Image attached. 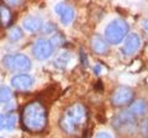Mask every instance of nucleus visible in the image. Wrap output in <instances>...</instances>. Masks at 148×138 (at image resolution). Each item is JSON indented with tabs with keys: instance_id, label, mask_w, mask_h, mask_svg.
I'll use <instances>...</instances> for the list:
<instances>
[{
	"instance_id": "nucleus-20",
	"label": "nucleus",
	"mask_w": 148,
	"mask_h": 138,
	"mask_svg": "<svg viewBox=\"0 0 148 138\" xmlns=\"http://www.w3.org/2000/svg\"><path fill=\"white\" fill-rule=\"evenodd\" d=\"M140 130L142 132V135H148V120H143L140 123Z\"/></svg>"
},
{
	"instance_id": "nucleus-3",
	"label": "nucleus",
	"mask_w": 148,
	"mask_h": 138,
	"mask_svg": "<svg viewBox=\"0 0 148 138\" xmlns=\"http://www.w3.org/2000/svg\"><path fill=\"white\" fill-rule=\"evenodd\" d=\"M112 126L121 135H133L138 130V123L136 121V116L126 110V111H120L114 116Z\"/></svg>"
},
{
	"instance_id": "nucleus-5",
	"label": "nucleus",
	"mask_w": 148,
	"mask_h": 138,
	"mask_svg": "<svg viewBox=\"0 0 148 138\" xmlns=\"http://www.w3.org/2000/svg\"><path fill=\"white\" fill-rule=\"evenodd\" d=\"M3 64L5 66V68L12 72H25L31 68L30 58L22 53L6 54L3 58Z\"/></svg>"
},
{
	"instance_id": "nucleus-21",
	"label": "nucleus",
	"mask_w": 148,
	"mask_h": 138,
	"mask_svg": "<svg viewBox=\"0 0 148 138\" xmlns=\"http://www.w3.org/2000/svg\"><path fill=\"white\" fill-rule=\"evenodd\" d=\"M54 29H56V26H53L52 24H46L43 26V32L45 33H49V32L54 31Z\"/></svg>"
},
{
	"instance_id": "nucleus-24",
	"label": "nucleus",
	"mask_w": 148,
	"mask_h": 138,
	"mask_svg": "<svg viewBox=\"0 0 148 138\" xmlns=\"http://www.w3.org/2000/svg\"><path fill=\"white\" fill-rule=\"evenodd\" d=\"M94 70H95V74H99L100 70H101V67H100V66H96V67L94 68Z\"/></svg>"
},
{
	"instance_id": "nucleus-2",
	"label": "nucleus",
	"mask_w": 148,
	"mask_h": 138,
	"mask_svg": "<svg viewBox=\"0 0 148 138\" xmlns=\"http://www.w3.org/2000/svg\"><path fill=\"white\" fill-rule=\"evenodd\" d=\"M47 116L46 109L38 101L27 104L22 111V125L26 130L32 132H41L46 127Z\"/></svg>"
},
{
	"instance_id": "nucleus-14",
	"label": "nucleus",
	"mask_w": 148,
	"mask_h": 138,
	"mask_svg": "<svg viewBox=\"0 0 148 138\" xmlns=\"http://www.w3.org/2000/svg\"><path fill=\"white\" fill-rule=\"evenodd\" d=\"M16 125V115L15 113H3L0 115V131L8 130L11 131Z\"/></svg>"
},
{
	"instance_id": "nucleus-18",
	"label": "nucleus",
	"mask_w": 148,
	"mask_h": 138,
	"mask_svg": "<svg viewBox=\"0 0 148 138\" xmlns=\"http://www.w3.org/2000/svg\"><path fill=\"white\" fill-rule=\"evenodd\" d=\"M12 100V91L8 86H0V104H8Z\"/></svg>"
},
{
	"instance_id": "nucleus-25",
	"label": "nucleus",
	"mask_w": 148,
	"mask_h": 138,
	"mask_svg": "<svg viewBox=\"0 0 148 138\" xmlns=\"http://www.w3.org/2000/svg\"><path fill=\"white\" fill-rule=\"evenodd\" d=\"M0 138H3V137H0Z\"/></svg>"
},
{
	"instance_id": "nucleus-10",
	"label": "nucleus",
	"mask_w": 148,
	"mask_h": 138,
	"mask_svg": "<svg viewBox=\"0 0 148 138\" xmlns=\"http://www.w3.org/2000/svg\"><path fill=\"white\" fill-rule=\"evenodd\" d=\"M54 10H56V12H57V15L59 16V19H61L62 24L69 25L73 21V19H74V10H73L72 6L68 5V4L59 3V4L56 5Z\"/></svg>"
},
{
	"instance_id": "nucleus-11",
	"label": "nucleus",
	"mask_w": 148,
	"mask_h": 138,
	"mask_svg": "<svg viewBox=\"0 0 148 138\" xmlns=\"http://www.w3.org/2000/svg\"><path fill=\"white\" fill-rule=\"evenodd\" d=\"M90 46L92 51L98 54H104L109 51V44L108 41H106L103 36L100 35H94L90 40Z\"/></svg>"
},
{
	"instance_id": "nucleus-1",
	"label": "nucleus",
	"mask_w": 148,
	"mask_h": 138,
	"mask_svg": "<svg viewBox=\"0 0 148 138\" xmlns=\"http://www.w3.org/2000/svg\"><path fill=\"white\" fill-rule=\"evenodd\" d=\"M88 118L86 107L83 104L71 105L59 120V126L68 135H78L85 126Z\"/></svg>"
},
{
	"instance_id": "nucleus-9",
	"label": "nucleus",
	"mask_w": 148,
	"mask_h": 138,
	"mask_svg": "<svg viewBox=\"0 0 148 138\" xmlns=\"http://www.w3.org/2000/svg\"><path fill=\"white\" fill-rule=\"evenodd\" d=\"M11 85L14 89L25 91V90H29L34 85V79L29 74H17L11 78Z\"/></svg>"
},
{
	"instance_id": "nucleus-15",
	"label": "nucleus",
	"mask_w": 148,
	"mask_h": 138,
	"mask_svg": "<svg viewBox=\"0 0 148 138\" xmlns=\"http://www.w3.org/2000/svg\"><path fill=\"white\" fill-rule=\"evenodd\" d=\"M12 19V15H11V11L5 4H1L0 5V24H1L3 27H6L10 25Z\"/></svg>"
},
{
	"instance_id": "nucleus-17",
	"label": "nucleus",
	"mask_w": 148,
	"mask_h": 138,
	"mask_svg": "<svg viewBox=\"0 0 148 138\" xmlns=\"http://www.w3.org/2000/svg\"><path fill=\"white\" fill-rule=\"evenodd\" d=\"M22 36H24V32H22L20 27H17V26H12L8 30V38L10 41H12V42L21 40Z\"/></svg>"
},
{
	"instance_id": "nucleus-6",
	"label": "nucleus",
	"mask_w": 148,
	"mask_h": 138,
	"mask_svg": "<svg viewBox=\"0 0 148 138\" xmlns=\"http://www.w3.org/2000/svg\"><path fill=\"white\" fill-rule=\"evenodd\" d=\"M133 96H135V94H133V90L131 88H128V86H119L111 94V102H112L114 106L122 107L132 102Z\"/></svg>"
},
{
	"instance_id": "nucleus-13",
	"label": "nucleus",
	"mask_w": 148,
	"mask_h": 138,
	"mask_svg": "<svg viewBox=\"0 0 148 138\" xmlns=\"http://www.w3.org/2000/svg\"><path fill=\"white\" fill-rule=\"evenodd\" d=\"M128 111L131 112L133 116H142V115L147 113L148 105L146 102V100L138 99L136 101H133V102H131L128 106Z\"/></svg>"
},
{
	"instance_id": "nucleus-4",
	"label": "nucleus",
	"mask_w": 148,
	"mask_h": 138,
	"mask_svg": "<svg viewBox=\"0 0 148 138\" xmlns=\"http://www.w3.org/2000/svg\"><path fill=\"white\" fill-rule=\"evenodd\" d=\"M128 33V25L123 20H114L105 29V40L112 44H119Z\"/></svg>"
},
{
	"instance_id": "nucleus-19",
	"label": "nucleus",
	"mask_w": 148,
	"mask_h": 138,
	"mask_svg": "<svg viewBox=\"0 0 148 138\" xmlns=\"http://www.w3.org/2000/svg\"><path fill=\"white\" fill-rule=\"evenodd\" d=\"M64 43V36L62 33H56L52 40H51V44L53 46V47H59V46H62Z\"/></svg>"
},
{
	"instance_id": "nucleus-22",
	"label": "nucleus",
	"mask_w": 148,
	"mask_h": 138,
	"mask_svg": "<svg viewBox=\"0 0 148 138\" xmlns=\"http://www.w3.org/2000/svg\"><path fill=\"white\" fill-rule=\"evenodd\" d=\"M95 138H112L108 132H99L98 135L95 136Z\"/></svg>"
},
{
	"instance_id": "nucleus-16",
	"label": "nucleus",
	"mask_w": 148,
	"mask_h": 138,
	"mask_svg": "<svg viewBox=\"0 0 148 138\" xmlns=\"http://www.w3.org/2000/svg\"><path fill=\"white\" fill-rule=\"evenodd\" d=\"M69 61H71V54H69V52H67V51H62V52L54 58L53 64L59 69H64L68 66Z\"/></svg>"
},
{
	"instance_id": "nucleus-7",
	"label": "nucleus",
	"mask_w": 148,
	"mask_h": 138,
	"mask_svg": "<svg viewBox=\"0 0 148 138\" xmlns=\"http://www.w3.org/2000/svg\"><path fill=\"white\" fill-rule=\"evenodd\" d=\"M32 53L35 58L38 61H45L49 58L53 53V46L51 44V41L46 38H38L32 46Z\"/></svg>"
},
{
	"instance_id": "nucleus-23",
	"label": "nucleus",
	"mask_w": 148,
	"mask_h": 138,
	"mask_svg": "<svg viewBox=\"0 0 148 138\" xmlns=\"http://www.w3.org/2000/svg\"><path fill=\"white\" fill-rule=\"evenodd\" d=\"M142 27H143V30H145L146 32H148V20H143L142 21Z\"/></svg>"
},
{
	"instance_id": "nucleus-12",
	"label": "nucleus",
	"mask_w": 148,
	"mask_h": 138,
	"mask_svg": "<svg viewBox=\"0 0 148 138\" xmlns=\"http://www.w3.org/2000/svg\"><path fill=\"white\" fill-rule=\"evenodd\" d=\"M22 26H24V29L29 32H37L42 29V21H41V19H38L37 16L29 15L22 20Z\"/></svg>"
},
{
	"instance_id": "nucleus-8",
	"label": "nucleus",
	"mask_w": 148,
	"mask_h": 138,
	"mask_svg": "<svg viewBox=\"0 0 148 138\" xmlns=\"http://www.w3.org/2000/svg\"><path fill=\"white\" fill-rule=\"evenodd\" d=\"M141 46V38L137 33H131L127 36V38L125 40L123 46L121 47V52L125 56H132L133 53H136L138 48Z\"/></svg>"
}]
</instances>
